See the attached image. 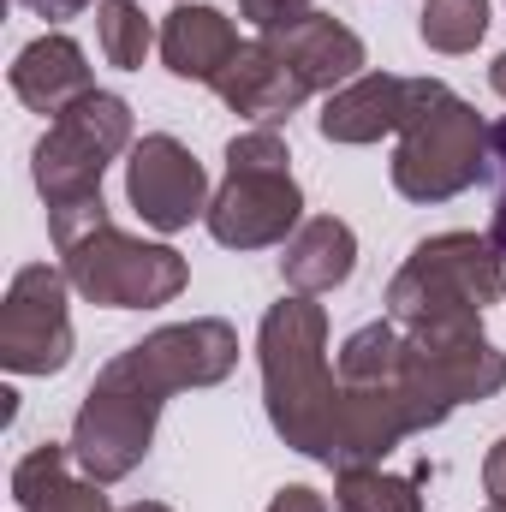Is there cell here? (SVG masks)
<instances>
[{"mask_svg": "<svg viewBox=\"0 0 506 512\" xmlns=\"http://www.w3.org/2000/svg\"><path fill=\"white\" fill-rule=\"evenodd\" d=\"M256 364H262V405L274 435L328 465L334 459V411H340V376L328 364V310L304 292L268 304L256 328Z\"/></svg>", "mask_w": 506, "mask_h": 512, "instance_id": "cell-1", "label": "cell"}, {"mask_svg": "<svg viewBox=\"0 0 506 512\" xmlns=\"http://www.w3.org/2000/svg\"><path fill=\"white\" fill-rule=\"evenodd\" d=\"M506 298V256L489 233H435L399 262L387 316L399 328H483V310Z\"/></svg>", "mask_w": 506, "mask_h": 512, "instance_id": "cell-2", "label": "cell"}, {"mask_svg": "<svg viewBox=\"0 0 506 512\" xmlns=\"http://www.w3.org/2000/svg\"><path fill=\"white\" fill-rule=\"evenodd\" d=\"M393 191L405 203H447L489 179V126L441 78H417V102L393 143Z\"/></svg>", "mask_w": 506, "mask_h": 512, "instance_id": "cell-3", "label": "cell"}, {"mask_svg": "<svg viewBox=\"0 0 506 512\" xmlns=\"http://www.w3.org/2000/svg\"><path fill=\"white\" fill-rule=\"evenodd\" d=\"M60 268L72 280L78 298L102 304V310H155V304H173L191 280L185 256L173 245H155V239H137L120 233L114 221H102L96 233L72 239L60 251Z\"/></svg>", "mask_w": 506, "mask_h": 512, "instance_id": "cell-4", "label": "cell"}, {"mask_svg": "<svg viewBox=\"0 0 506 512\" xmlns=\"http://www.w3.org/2000/svg\"><path fill=\"white\" fill-rule=\"evenodd\" d=\"M131 149V108L108 90H90L84 102H72L54 126L42 131V143L30 149V173L48 209L66 203H90L102 197V173L114 155Z\"/></svg>", "mask_w": 506, "mask_h": 512, "instance_id": "cell-5", "label": "cell"}, {"mask_svg": "<svg viewBox=\"0 0 506 512\" xmlns=\"http://www.w3.org/2000/svg\"><path fill=\"white\" fill-rule=\"evenodd\" d=\"M102 370H114L120 382H131L137 393H149V399H173V393H185V387H215L227 382L233 370H239V334H233V322H221V316H191V322H167V328H155V334H143L137 346H126L114 364H102Z\"/></svg>", "mask_w": 506, "mask_h": 512, "instance_id": "cell-6", "label": "cell"}, {"mask_svg": "<svg viewBox=\"0 0 506 512\" xmlns=\"http://www.w3.org/2000/svg\"><path fill=\"white\" fill-rule=\"evenodd\" d=\"M66 268L30 262L12 274L0 298V364L12 376H60L72 364V310H66Z\"/></svg>", "mask_w": 506, "mask_h": 512, "instance_id": "cell-7", "label": "cell"}, {"mask_svg": "<svg viewBox=\"0 0 506 512\" xmlns=\"http://www.w3.org/2000/svg\"><path fill=\"white\" fill-rule=\"evenodd\" d=\"M155 417H161V399L137 393L131 382H120L114 370H102L78 417H72V459L78 471H90L96 483H120L143 465L149 441H155Z\"/></svg>", "mask_w": 506, "mask_h": 512, "instance_id": "cell-8", "label": "cell"}, {"mask_svg": "<svg viewBox=\"0 0 506 512\" xmlns=\"http://www.w3.org/2000/svg\"><path fill=\"white\" fill-rule=\"evenodd\" d=\"M126 203L137 209L143 227L179 233V227H191V221L209 215V173H203V161L173 131H149V137L131 143Z\"/></svg>", "mask_w": 506, "mask_h": 512, "instance_id": "cell-9", "label": "cell"}, {"mask_svg": "<svg viewBox=\"0 0 506 512\" xmlns=\"http://www.w3.org/2000/svg\"><path fill=\"white\" fill-rule=\"evenodd\" d=\"M209 239L227 251H268L304 227V191L292 173H227L203 215Z\"/></svg>", "mask_w": 506, "mask_h": 512, "instance_id": "cell-10", "label": "cell"}, {"mask_svg": "<svg viewBox=\"0 0 506 512\" xmlns=\"http://www.w3.org/2000/svg\"><path fill=\"white\" fill-rule=\"evenodd\" d=\"M423 435L417 405L405 399L399 382L376 387H340V411H334V459L328 471H352V465H381L399 441Z\"/></svg>", "mask_w": 506, "mask_h": 512, "instance_id": "cell-11", "label": "cell"}, {"mask_svg": "<svg viewBox=\"0 0 506 512\" xmlns=\"http://www.w3.org/2000/svg\"><path fill=\"white\" fill-rule=\"evenodd\" d=\"M292 72H298V84L310 90V96H334L340 84H352V78H364V42H358V30H346L340 18H328V12H304L298 24H286V30H268L262 36Z\"/></svg>", "mask_w": 506, "mask_h": 512, "instance_id": "cell-12", "label": "cell"}, {"mask_svg": "<svg viewBox=\"0 0 506 512\" xmlns=\"http://www.w3.org/2000/svg\"><path fill=\"white\" fill-rule=\"evenodd\" d=\"M417 102V78H399V72H364L352 84H340L322 114L316 131L328 143H381V137H399L405 114Z\"/></svg>", "mask_w": 506, "mask_h": 512, "instance_id": "cell-13", "label": "cell"}, {"mask_svg": "<svg viewBox=\"0 0 506 512\" xmlns=\"http://www.w3.org/2000/svg\"><path fill=\"white\" fill-rule=\"evenodd\" d=\"M161 66L173 72V78H185V84H221L227 78V66L239 60V30H233V18L227 12H215V6H173L167 12V24H161Z\"/></svg>", "mask_w": 506, "mask_h": 512, "instance_id": "cell-14", "label": "cell"}, {"mask_svg": "<svg viewBox=\"0 0 506 512\" xmlns=\"http://www.w3.org/2000/svg\"><path fill=\"white\" fill-rule=\"evenodd\" d=\"M90 90H96L90 60H84V48H78L72 36H60V30L24 42L18 60H12V96H18L30 114H54V120H60V114H66L72 102H84Z\"/></svg>", "mask_w": 506, "mask_h": 512, "instance_id": "cell-15", "label": "cell"}, {"mask_svg": "<svg viewBox=\"0 0 506 512\" xmlns=\"http://www.w3.org/2000/svg\"><path fill=\"white\" fill-rule=\"evenodd\" d=\"M215 96L239 114V120H251V126H280L298 102H310V90L298 84V72L256 36L239 48V60L227 66V78L215 84Z\"/></svg>", "mask_w": 506, "mask_h": 512, "instance_id": "cell-16", "label": "cell"}, {"mask_svg": "<svg viewBox=\"0 0 506 512\" xmlns=\"http://www.w3.org/2000/svg\"><path fill=\"white\" fill-rule=\"evenodd\" d=\"M102 489L108 483H96L90 471H78L72 447H54V441L30 447L12 465V507L18 512H114Z\"/></svg>", "mask_w": 506, "mask_h": 512, "instance_id": "cell-17", "label": "cell"}, {"mask_svg": "<svg viewBox=\"0 0 506 512\" xmlns=\"http://www.w3.org/2000/svg\"><path fill=\"white\" fill-rule=\"evenodd\" d=\"M280 251H286L280 256V280L292 292H304V298H322V292H334V286L352 280V268H358V233L340 215H310Z\"/></svg>", "mask_w": 506, "mask_h": 512, "instance_id": "cell-18", "label": "cell"}, {"mask_svg": "<svg viewBox=\"0 0 506 512\" xmlns=\"http://www.w3.org/2000/svg\"><path fill=\"white\" fill-rule=\"evenodd\" d=\"M399 364H405V328L393 316H381V322H364L340 340L334 376H340V387H376L399 382Z\"/></svg>", "mask_w": 506, "mask_h": 512, "instance_id": "cell-19", "label": "cell"}, {"mask_svg": "<svg viewBox=\"0 0 506 512\" xmlns=\"http://www.w3.org/2000/svg\"><path fill=\"white\" fill-rule=\"evenodd\" d=\"M429 465H417V477H393L381 465H352L334 471V507L340 512H423V489Z\"/></svg>", "mask_w": 506, "mask_h": 512, "instance_id": "cell-20", "label": "cell"}, {"mask_svg": "<svg viewBox=\"0 0 506 512\" xmlns=\"http://www.w3.org/2000/svg\"><path fill=\"white\" fill-rule=\"evenodd\" d=\"M417 36L435 54H471L489 36V0H423Z\"/></svg>", "mask_w": 506, "mask_h": 512, "instance_id": "cell-21", "label": "cell"}, {"mask_svg": "<svg viewBox=\"0 0 506 512\" xmlns=\"http://www.w3.org/2000/svg\"><path fill=\"white\" fill-rule=\"evenodd\" d=\"M96 42H102L108 66H120V72H137L161 36L149 30V12H143L137 0H102V6H96Z\"/></svg>", "mask_w": 506, "mask_h": 512, "instance_id": "cell-22", "label": "cell"}, {"mask_svg": "<svg viewBox=\"0 0 506 512\" xmlns=\"http://www.w3.org/2000/svg\"><path fill=\"white\" fill-rule=\"evenodd\" d=\"M227 173H292V149L274 126H251L227 143Z\"/></svg>", "mask_w": 506, "mask_h": 512, "instance_id": "cell-23", "label": "cell"}, {"mask_svg": "<svg viewBox=\"0 0 506 512\" xmlns=\"http://www.w3.org/2000/svg\"><path fill=\"white\" fill-rule=\"evenodd\" d=\"M489 179H495V215H489V239L506 256V120L489 126Z\"/></svg>", "mask_w": 506, "mask_h": 512, "instance_id": "cell-24", "label": "cell"}, {"mask_svg": "<svg viewBox=\"0 0 506 512\" xmlns=\"http://www.w3.org/2000/svg\"><path fill=\"white\" fill-rule=\"evenodd\" d=\"M310 6H316V0H239V18H245V24H256V30L268 36V30H286V24H298Z\"/></svg>", "mask_w": 506, "mask_h": 512, "instance_id": "cell-25", "label": "cell"}, {"mask_svg": "<svg viewBox=\"0 0 506 512\" xmlns=\"http://www.w3.org/2000/svg\"><path fill=\"white\" fill-rule=\"evenodd\" d=\"M483 489H489V507L506 512V435L489 447V459H483Z\"/></svg>", "mask_w": 506, "mask_h": 512, "instance_id": "cell-26", "label": "cell"}, {"mask_svg": "<svg viewBox=\"0 0 506 512\" xmlns=\"http://www.w3.org/2000/svg\"><path fill=\"white\" fill-rule=\"evenodd\" d=\"M268 512H328V501L316 489H304V483H286V489H274Z\"/></svg>", "mask_w": 506, "mask_h": 512, "instance_id": "cell-27", "label": "cell"}, {"mask_svg": "<svg viewBox=\"0 0 506 512\" xmlns=\"http://www.w3.org/2000/svg\"><path fill=\"white\" fill-rule=\"evenodd\" d=\"M24 6H30L36 18H54V24H60V18H78L90 0H24Z\"/></svg>", "mask_w": 506, "mask_h": 512, "instance_id": "cell-28", "label": "cell"}, {"mask_svg": "<svg viewBox=\"0 0 506 512\" xmlns=\"http://www.w3.org/2000/svg\"><path fill=\"white\" fill-rule=\"evenodd\" d=\"M489 84H495V96L506 102V54H495V66H489Z\"/></svg>", "mask_w": 506, "mask_h": 512, "instance_id": "cell-29", "label": "cell"}, {"mask_svg": "<svg viewBox=\"0 0 506 512\" xmlns=\"http://www.w3.org/2000/svg\"><path fill=\"white\" fill-rule=\"evenodd\" d=\"M120 512H173V507H161V501H137V507H120Z\"/></svg>", "mask_w": 506, "mask_h": 512, "instance_id": "cell-30", "label": "cell"}, {"mask_svg": "<svg viewBox=\"0 0 506 512\" xmlns=\"http://www.w3.org/2000/svg\"><path fill=\"white\" fill-rule=\"evenodd\" d=\"M489 512H501V507H489Z\"/></svg>", "mask_w": 506, "mask_h": 512, "instance_id": "cell-31", "label": "cell"}, {"mask_svg": "<svg viewBox=\"0 0 506 512\" xmlns=\"http://www.w3.org/2000/svg\"><path fill=\"white\" fill-rule=\"evenodd\" d=\"M179 6H185V0H179Z\"/></svg>", "mask_w": 506, "mask_h": 512, "instance_id": "cell-32", "label": "cell"}]
</instances>
